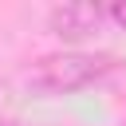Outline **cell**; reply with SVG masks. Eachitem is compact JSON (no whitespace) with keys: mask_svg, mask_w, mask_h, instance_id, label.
I'll return each instance as SVG.
<instances>
[{"mask_svg":"<svg viewBox=\"0 0 126 126\" xmlns=\"http://www.w3.org/2000/svg\"><path fill=\"white\" fill-rule=\"evenodd\" d=\"M106 20H110L114 28H122V32H126V0H118V4H106Z\"/></svg>","mask_w":126,"mask_h":126,"instance_id":"3957f363","label":"cell"},{"mask_svg":"<svg viewBox=\"0 0 126 126\" xmlns=\"http://www.w3.org/2000/svg\"><path fill=\"white\" fill-rule=\"evenodd\" d=\"M106 24H110L106 20V4H91V0H83V4H59V8L47 12V32L59 35V39H71V43L91 39Z\"/></svg>","mask_w":126,"mask_h":126,"instance_id":"7a4b0ae2","label":"cell"},{"mask_svg":"<svg viewBox=\"0 0 126 126\" xmlns=\"http://www.w3.org/2000/svg\"><path fill=\"white\" fill-rule=\"evenodd\" d=\"M0 126H24V122H16V118H0Z\"/></svg>","mask_w":126,"mask_h":126,"instance_id":"277c9868","label":"cell"},{"mask_svg":"<svg viewBox=\"0 0 126 126\" xmlns=\"http://www.w3.org/2000/svg\"><path fill=\"white\" fill-rule=\"evenodd\" d=\"M114 71H118V59L106 51H55L32 67L28 87L35 94H75L110 79Z\"/></svg>","mask_w":126,"mask_h":126,"instance_id":"6da1fadb","label":"cell"}]
</instances>
